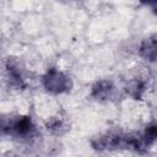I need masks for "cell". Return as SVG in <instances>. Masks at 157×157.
Listing matches in <instances>:
<instances>
[{"label": "cell", "mask_w": 157, "mask_h": 157, "mask_svg": "<svg viewBox=\"0 0 157 157\" xmlns=\"http://www.w3.org/2000/svg\"><path fill=\"white\" fill-rule=\"evenodd\" d=\"M42 83L44 90L53 94L65 93L72 87L70 77L65 72L55 67H50L47 70V72L42 77Z\"/></svg>", "instance_id": "6da1fadb"}, {"label": "cell", "mask_w": 157, "mask_h": 157, "mask_svg": "<svg viewBox=\"0 0 157 157\" xmlns=\"http://www.w3.org/2000/svg\"><path fill=\"white\" fill-rule=\"evenodd\" d=\"M34 130H36L34 123L31 119V117L27 115L17 117L15 119H11L10 121H4V128H2V132L12 134L21 139L32 136Z\"/></svg>", "instance_id": "7a4b0ae2"}, {"label": "cell", "mask_w": 157, "mask_h": 157, "mask_svg": "<svg viewBox=\"0 0 157 157\" xmlns=\"http://www.w3.org/2000/svg\"><path fill=\"white\" fill-rule=\"evenodd\" d=\"M113 83L108 80H101L97 81L91 90V96L97 101H107L112 97L113 93Z\"/></svg>", "instance_id": "3957f363"}, {"label": "cell", "mask_w": 157, "mask_h": 157, "mask_svg": "<svg viewBox=\"0 0 157 157\" xmlns=\"http://www.w3.org/2000/svg\"><path fill=\"white\" fill-rule=\"evenodd\" d=\"M5 69H6V78L11 86H13L15 88H18V90L23 88L26 86L25 77H23L20 67L16 64L9 63Z\"/></svg>", "instance_id": "277c9868"}, {"label": "cell", "mask_w": 157, "mask_h": 157, "mask_svg": "<svg viewBox=\"0 0 157 157\" xmlns=\"http://www.w3.org/2000/svg\"><path fill=\"white\" fill-rule=\"evenodd\" d=\"M139 52L144 59H146L148 61H155V59H156V38L152 36V37L145 39L141 43Z\"/></svg>", "instance_id": "5b68a950"}, {"label": "cell", "mask_w": 157, "mask_h": 157, "mask_svg": "<svg viewBox=\"0 0 157 157\" xmlns=\"http://www.w3.org/2000/svg\"><path fill=\"white\" fill-rule=\"evenodd\" d=\"M126 92L130 97L135 99H140L146 92V82L141 78H134L128 83Z\"/></svg>", "instance_id": "8992f818"}, {"label": "cell", "mask_w": 157, "mask_h": 157, "mask_svg": "<svg viewBox=\"0 0 157 157\" xmlns=\"http://www.w3.org/2000/svg\"><path fill=\"white\" fill-rule=\"evenodd\" d=\"M144 5H146V6H152V7H155V5H156V0H140Z\"/></svg>", "instance_id": "52a82bcc"}]
</instances>
